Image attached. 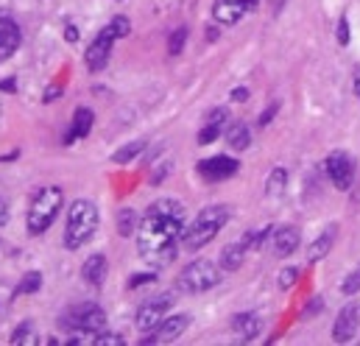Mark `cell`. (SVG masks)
<instances>
[{"mask_svg": "<svg viewBox=\"0 0 360 346\" xmlns=\"http://www.w3.org/2000/svg\"><path fill=\"white\" fill-rule=\"evenodd\" d=\"M171 305H174V293H160V296H154V299L143 302V305H140V310H137V316H134L137 330H140V333H151V330H154V327L168 316Z\"/></svg>", "mask_w": 360, "mask_h": 346, "instance_id": "obj_8", "label": "cell"}, {"mask_svg": "<svg viewBox=\"0 0 360 346\" xmlns=\"http://www.w3.org/2000/svg\"><path fill=\"white\" fill-rule=\"evenodd\" d=\"M146 151V140H134V143H126L120 151H115L112 154V162L115 165H129L134 157H140Z\"/></svg>", "mask_w": 360, "mask_h": 346, "instance_id": "obj_23", "label": "cell"}, {"mask_svg": "<svg viewBox=\"0 0 360 346\" xmlns=\"http://www.w3.org/2000/svg\"><path fill=\"white\" fill-rule=\"evenodd\" d=\"M137 226H140V215L134 210H120L117 212V235L120 238H134L137 235Z\"/></svg>", "mask_w": 360, "mask_h": 346, "instance_id": "obj_22", "label": "cell"}, {"mask_svg": "<svg viewBox=\"0 0 360 346\" xmlns=\"http://www.w3.org/2000/svg\"><path fill=\"white\" fill-rule=\"evenodd\" d=\"M226 143H229V148H235V151H246L249 146H252V132H249V126L246 123H232V126H226Z\"/></svg>", "mask_w": 360, "mask_h": 346, "instance_id": "obj_21", "label": "cell"}, {"mask_svg": "<svg viewBox=\"0 0 360 346\" xmlns=\"http://www.w3.org/2000/svg\"><path fill=\"white\" fill-rule=\"evenodd\" d=\"M299 249V229L296 226H279L271 232V252L274 257L285 260Z\"/></svg>", "mask_w": 360, "mask_h": 346, "instance_id": "obj_14", "label": "cell"}, {"mask_svg": "<svg viewBox=\"0 0 360 346\" xmlns=\"http://www.w3.org/2000/svg\"><path fill=\"white\" fill-rule=\"evenodd\" d=\"M95 338H98V333H92V330H73V335L65 341L68 346H95Z\"/></svg>", "mask_w": 360, "mask_h": 346, "instance_id": "obj_27", "label": "cell"}, {"mask_svg": "<svg viewBox=\"0 0 360 346\" xmlns=\"http://www.w3.org/2000/svg\"><path fill=\"white\" fill-rule=\"evenodd\" d=\"M324 168H327L330 181H333L338 190H349V187H352V181H355V162H352V157H349L347 151H333V154L327 157Z\"/></svg>", "mask_w": 360, "mask_h": 346, "instance_id": "obj_9", "label": "cell"}, {"mask_svg": "<svg viewBox=\"0 0 360 346\" xmlns=\"http://www.w3.org/2000/svg\"><path fill=\"white\" fill-rule=\"evenodd\" d=\"M123 344H126V338L117 335V333H98V338H95V346H123Z\"/></svg>", "mask_w": 360, "mask_h": 346, "instance_id": "obj_32", "label": "cell"}, {"mask_svg": "<svg viewBox=\"0 0 360 346\" xmlns=\"http://www.w3.org/2000/svg\"><path fill=\"white\" fill-rule=\"evenodd\" d=\"M355 89H358V95H360V68L355 70Z\"/></svg>", "mask_w": 360, "mask_h": 346, "instance_id": "obj_44", "label": "cell"}, {"mask_svg": "<svg viewBox=\"0 0 360 346\" xmlns=\"http://www.w3.org/2000/svg\"><path fill=\"white\" fill-rule=\"evenodd\" d=\"M276 112H279V101H271L269 109H266V112L257 117V126H260V129H263V126H269L271 120H274V115H276Z\"/></svg>", "mask_w": 360, "mask_h": 346, "instance_id": "obj_33", "label": "cell"}, {"mask_svg": "<svg viewBox=\"0 0 360 346\" xmlns=\"http://www.w3.org/2000/svg\"><path fill=\"white\" fill-rule=\"evenodd\" d=\"M238 171H240V162L232 160V157H224V154L198 162V173H201L207 181H224V179H232Z\"/></svg>", "mask_w": 360, "mask_h": 346, "instance_id": "obj_11", "label": "cell"}, {"mask_svg": "<svg viewBox=\"0 0 360 346\" xmlns=\"http://www.w3.org/2000/svg\"><path fill=\"white\" fill-rule=\"evenodd\" d=\"M246 255H249V249H246L243 241H235V243L224 246V252H221V268H224V271H238V268L243 265Z\"/></svg>", "mask_w": 360, "mask_h": 346, "instance_id": "obj_20", "label": "cell"}, {"mask_svg": "<svg viewBox=\"0 0 360 346\" xmlns=\"http://www.w3.org/2000/svg\"><path fill=\"white\" fill-rule=\"evenodd\" d=\"M98 229V210L87 198H79L70 204L68 210V226H65V249L79 252L82 246H87Z\"/></svg>", "mask_w": 360, "mask_h": 346, "instance_id": "obj_3", "label": "cell"}, {"mask_svg": "<svg viewBox=\"0 0 360 346\" xmlns=\"http://www.w3.org/2000/svg\"><path fill=\"white\" fill-rule=\"evenodd\" d=\"M285 187H288V171H285V168H274L269 176V181H266V193H269V196H282Z\"/></svg>", "mask_w": 360, "mask_h": 346, "instance_id": "obj_25", "label": "cell"}, {"mask_svg": "<svg viewBox=\"0 0 360 346\" xmlns=\"http://www.w3.org/2000/svg\"><path fill=\"white\" fill-rule=\"evenodd\" d=\"M184 42H187V28L181 25V28H176V31L171 34V39H168V56H179Z\"/></svg>", "mask_w": 360, "mask_h": 346, "instance_id": "obj_28", "label": "cell"}, {"mask_svg": "<svg viewBox=\"0 0 360 346\" xmlns=\"http://www.w3.org/2000/svg\"><path fill=\"white\" fill-rule=\"evenodd\" d=\"M8 344L11 346H34L39 344V338H37V333H34V324H20L14 333H11V338H8Z\"/></svg>", "mask_w": 360, "mask_h": 346, "instance_id": "obj_24", "label": "cell"}, {"mask_svg": "<svg viewBox=\"0 0 360 346\" xmlns=\"http://www.w3.org/2000/svg\"><path fill=\"white\" fill-rule=\"evenodd\" d=\"M358 327H360V307H355V305L344 307V310L338 313L335 324H333V341H335V344H349V341L355 338Z\"/></svg>", "mask_w": 360, "mask_h": 346, "instance_id": "obj_13", "label": "cell"}, {"mask_svg": "<svg viewBox=\"0 0 360 346\" xmlns=\"http://www.w3.org/2000/svg\"><path fill=\"white\" fill-rule=\"evenodd\" d=\"M92 123H95V115H92V109H87V106L76 109V115H73V123H70V132H68L65 143H73V140H82V137H87V134H90V129H92Z\"/></svg>", "mask_w": 360, "mask_h": 346, "instance_id": "obj_18", "label": "cell"}, {"mask_svg": "<svg viewBox=\"0 0 360 346\" xmlns=\"http://www.w3.org/2000/svg\"><path fill=\"white\" fill-rule=\"evenodd\" d=\"M62 190L59 187H42L34 198H31V207H28V218H25V229L28 235H42L51 229V224L56 221L59 210H62Z\"/></svg>", "mask_w": 360, "mask_h": 346, "instance_id": "obj_4", "label": "cell"}, {"mask_svg": "<svg viewBox=\"0 0 360 346\" xmlns=\"http://www.w3.org/2000/svg\"><path fill=\"white\" fill-rule=\"evenodd\" d=\"M232 330H235V335H238L240 341H252V338L260 335L263 321H260V316H255V313H238V316L232 319Z\"/></svg>", "mask_w": 360, "mask_h": 346, "instance_id": "obj_17", "label": "cell"}, {"mask_svg": "<svg viewBox=\"0 0 360 346\" xmlns=\"http://www.w3.org/2000/svg\"><path fill=\"white\" fill-rule=\"evenodd\" d=\"M0 89H6V92H14V89H17V84H14V79H3V82H0Z\"/></svg>", "mask_w": 360, "mask_h": 346, "instance_id": "obj_42", "label": "cell"}, {"mask_svg": "<svg viewBox=\"0 0 360 346\" xmlns=\"http://www.w3.org/2000/svg\"><path fill=\"white\" fill-rule=\"evenodd\" d=\"M65 39H68V42H79V28H76V25H68V28H65Z\"/></svg>", "mask_w": 360, "mask_h": 346, "instance_id": "obj_39", "label": "cell"}, {"mask_svg": "<svg viewBox=\"0 0 360 346\" xmlns=\"http://www.w3.org/2000/svg\"><path fill=\"white\" fill-rule=\"evenodd\" d=\"M335 226H327L313 243H310V249H307V262H321V260L330 255V249H333V243H335Z\"/></svg>", "mask_w": 360, "mask_h": 346, "instance_id": "obj_19", "label": "cell"}, {"mask_svg": "<svg viewBox=\"0 0 360 346\" xmlns=\"http://www.w3.org/2000/svg\"><path fill=\"white\" fill-rule=\"evenodd\" d=\"M249 98V89H243V86H238V89H232V101H238V103H243Z\"/></svg>", "mask_w": 360, "mask_h": 346, "instance_id": "obj_40", "label": "cell"}, {"mask_svg": "<svg viewBox=\"0 0 360 346\" xmlns=\"http://www.w3.org/2000/svg\"><path fill=\"white\" fill-rule=\"evenodd\" d=\"M184 235V207L174 198H157L140 218L137 252L154 268L168 265L176 257Z\"/></svg>", "mask_w": 360, "mask_h": 346, "instance_id": "obj_1", "label": "cell"}, {"mask_svg": "<svg viewBox=\"0 0 360 346\" xmlns=\"http://www.w3.org/2000/svg\"><path fill=\"white\" fill-rule=\"evenodd\" d=\"M296 279H299V271H296V268H282L279 276H276V285H279L282 290H290V288L296 285Z\"/></svg>", "mask_w": 360, "mask_h": 346, "instance_id": "obj_31", "label": "cell"}, {"mask_svg": "<svg viewBox=\"0 0 360 346\" xmlns=\"http://www.w3.org/2000/svg\"><path fill=\"white\" fill-rule=\"evenodd\" d=\"M341 293L344 296H355V293H360V265L344 279V285H341Z\"/></svg>", "mask_w": 360, "mask_h": 346, "instance_id": "obj_30", "label": "cell"}, {"mask_svg": "<svg viewBox=\"0 0 360 346\" xmlns=\"http://www.w3.org/2000/svg\"><path fill=\"white\" fill-rule=\"evenodd\" d=\"M257 3H260V0H215L212 17H215L218 23H224V25H235L243 14L255 11Z\"/></svg>", "mask_w": 360, "mask_h": 346, "instance_id": "obj_12", "label": "cell"}, {"mask_svg": "<svg viewBox=\"0 0 360 346\" xmlns=\"http://www.w3.org/2000/svg\"><path fill=\"white\" fill-rule=\"evenodd\" d=\"M115 39H120V34H117V28H115L112 23L98 31V37L92 39V45L87 48V53H84V62H87V70H90V73H101V70L106 68Z\"/></svg>", "mask_w": 360, "mask_h": 346, "instance_id": "obj_7", "label": "cell"}, {"mask_svg": "<svg viewBox=\"0 0 360 346\" xmlns=\"http://www.w3.org/2000/svg\"><path fill=\"white\" fill-rule=\"evenodd\" d=\"M232 218V210L226 204H212V207H204L187 226H184V235H181V246L187 252H198L204 249Z\"/></svg>", "mask_w": 360, "mask_h": 346, "instance_id": "obj_2", "label": "cell"}, {"mask_svg": "<svg viewBox=\"0 0 360 346\" xmlns=\"http://www.w3.org/2000/svg\"><path fill=\"white\" fill-rule=\"evenodd\" d=\"M62 324H65V330H92V333H103L106 330V313L98 307V305H76L73 310H68L65 316H62Z\"/></svg>", "mask_w": 360, "mask_h": 346, "instance_id": "obj_6", "label": "cell"}, {"mask_svg": "<svg viewBox=\"0 0 360 346\" xmlns=\"http://www.w3.org/2000/svg\"><path fill=\"white\" fill-rule=\"evenodd\" d=\"M221 282V268L210 260H193L190 265H184L176 279L179 290L184 293H204L210 288H215Z\"/></svg>", "mask_w": 360, "mask_h": 346, "instance_id": "obj_5", "label": "cell"}, {"mask_svg": "<svg viewBox=\"0 0 360 346\" xmlns=\"http://www.w3.org/2000/svg\"><path fill=\"white\" fill-rule=\"evenodd\" d=\"M39 288H42V274H39V271H31V274H25V276H22V282L17 285L14 296H22V293H37Z\"/></svg>", "mask_w": 360, "mask_h": 346, "instance_id": "obj_26", "label": "cell"}, {"mask_svg": "<svg viewBox=\"0 0 360 346\" xmlns=\"http://www.w3.org/2000/svg\"><path fill=\"white\" fill-rule=\"evenodd\" d=\"M324 307V302L316 296V299H310V305H307V310H304V316H313V313H319Z\"/></svg>", "mask_w": 360, "mask_h": 346, "instance_id": "obj_37", "label": "cell"}, {"mask_svg": "<svg viewBox=\"0 0 360 346\" xmlns=\"http://www.w3.org/2000/svg\"><path fill=\"white\" fill-rule=\"evenodd\" d=\"M221 129H224V126H218V123H204V129L198 132V146H210V143H215L218 134H221Z\"/></svg>", "mask_w": 360, "mask_h": 346, "instance_id": "obj_29", "label": "cell"}, {"mask_svg": "<svg viewBox=\"0 0 360 346\" xmlns=\"http://www.w3.org/2000/svg\"><path fill=\"white\" fill-rule=\"evenodd\" d=\"M59 95H62V89H59V86H48V89H45V95H42V101H45V103H51V101H53V98H59Z\"/></svg>", "mask_w": 360, "mask_h": 346, "instance_id": "obj_38", "label": "cell"}, {"mask_svg": "<svg viewBox=\"0 0 360 346\" xmlns=\"http://www.w3.org/2000/svg\"><path fill=\"white\" fill-rule=\"evenodd\" d=\"M207 39L215 42V39H218V28H207Z\"/></svg>", "mask_w": 360, "mask_h": 346, "instance_id": "obj_43", "label": "cell"}, {"mask_svg": "<svg viewBox=\"0 0 360 346\" xmlns=\"http://www.w3.org/2000/svg\"><path fill=\"white\" fill-rule=\"evenodd\" d=\"M106 274H109V262H106L103 255H92L82 265V279L92 288H101L106 282Z\"/></svg>", "mask_w": 360, "mask_h": 346, "instance_id": "obj_16", "label": "cell"}, {"mask_svg": "<svg viewBox=\"0 0 360 346\" xmlns=\"http://www.w3.org/2000/svg\"><path fill=\"white\" fill-rule=\"evenodd\" d=\"M112 25L117 28V34H120V37H129V31H131V23H129L126 17H115V20H112Z\"/></svg>", "mask_w": 360, "mask_h": 346, "instance_id": "obj_35", "label": "cell"}, {"mask_svg": "<svg viewBox=\"0 0 360 346\" xmlns=\"http://www.w3.org/2000/svg\"><path fill=\"white\" fill-rule=\"evenodd\" d=\"M17 48H20V25L11 17H0V62L14 56Z\"/></svg>", "mask_w": 360, "mask_h": 346, "instance_id": "obj_15", "label": "cell"}, {"mask_svg": "<svg viewBox=\"0 0 360 346\" xmlns=\"http://www.w3.org/2000/svg\"><path fill=\"white\" fill-rule=\"evenodd\" d=\"M187 324H190V316H168V319H162L151 333H146V338H143L140 344L143 346L171 344V341H176L181 333L187 330Z\"/></svg>", "mask_w": 360, "mask_h": 346, "instance_id": "obj_10", "label": "cell"}, {"mask_svg": "<svg viewBox=\"0 0 360 346\" xmlns=\"http://www.w3.org/2000/svg\"><path fill=\"white\" fill-rule=\"evenodd\" d=\"M6 221H8V207H6V201L0 198V226H3Z\"/></svg>", "mask_w": 360, "mask_h": 346, "instance_id": "obj_41", "label": "cell"}, {"mask_svg": "<svg viewBox=\"0 0 360 346\" xmlns=\"http://www.w3.org/2000/svg\"><path fill=\"white\" fill-rule=\"evenodd\" d=\"M148 282H157V274L151 271V274H134L131 279H129V288L134 290V288H140V285H148Z\"/></svg>", "mask_w": 360, "mask_h": 346, "instance_id": "obj_34", "label": "cell"}, {"mask_svg": "<svg viewBox=\"0 0 360 346\" xmlns=\"http://www.w3.org/2000/svg\"><path fill=\"white\" fill-rule=\"evenodd\" d=\"M338 42L349 45V23H347V17H341V23H338Z\"/></svg>", "mask_w": 360, "mask_h": 346, "instance_id": "obj_36", "label": "cell"}]
</instances>
